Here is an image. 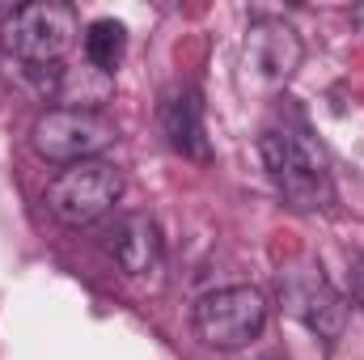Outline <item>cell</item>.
Wrapping results in <instances>:
<instances>
[{
    "instance_id": "obj_1",
    "label": "cell",
    "mask_w": 364,
    "mask_h": 360,
    "mask_svg": "<svg viewBox=\"0 0 364 360\" xmlns=\"http://www.w3.org/2000/svg\"><path fill=\"white\" fill-rule=\"evenodd\" d=\"M263 170L272 179L275 195L292 208V212H331L335 203V179L331 166L322 157V149H314V140H305V132L292 127H272L263 132Z\"/></svg>"
},
{
    "instance_id": "obj_2",
    "label": "cell",
    "mask_w": 364,
    "mask_h": 360,
    "mask_svg": "<svg viewBox=\"0 0 364 360\" xmlns=\"http://www.w3.org/2000/svg\"><path fill=\"white\" fill-rule=\"evenodd\" d=\"M81 34L77 9L60 4V0H34V4H17L4 26H0V51L17 64V73H43V68H60V60L73 51Z\"/></svg>"
},
{
    "instance_id": "obj_3",
    "label": "cell",
    "mask_w": 364,
    "mask_h": 360,
    "mask_svg": "<svg viewBox=\"0 0 364 360\" xmlns=\"http://www.w3.org/2000/svg\"><path fill=\"white\" fill-rule=\"evenodd\" d=\"M119 140V127L110 115L93 110V106H51L34 119L30 127V144L43 162L55 166H77L93 162L97 153H106Z\"/></svg>"
},
{
    "instance_id": "obj_4",
    "label": "cell",
    "mask_w": 364,
    "mask_h": 360,
    "mask_svg": "<svg viewBox=\"0 0 364 360\" xmlns=\"http://www.w3.org/2000/svg\"><path fill=\"white\" fill-rule=\"evenodd\" d=\"M123 195V170L93 157V162H77V166H64L51 186H47V208L60 225H93L102 221L106 212H114Z\"/></svg>"
},
{
    "instance_id": "obj_5",
    "label": "cell",
    "mask_w": 364,
    "mask_h": 360,
    "mask_svg": "<svg viewBox=\"0 0 364 360\" xmlns=\"http://www.w3.org/2000/svg\"><path fill=\"white\" fill-rule=\"evenodd\" d=\"M267 327V297L250 284H229L195 305V335L216 352H237L255 344Z\"/></svg>"
},
{
    "instance_id": "obj_6",
    "label": "cell",
    "mask_w": 364,
    "mask_h": 360,
    "mask_svg": "<svg viewBox=\"0 0 364 360\" xmlns=\"http://www.w3.org/2000/svg\"><path fill=\"white\" fill-rule=\"evenodd\" d=\"M279 305L322 344H335L348 327V301L343 292L326 280L322 263L301 259L279 271Z\"/></svg>"
},
{
    "instance_id": "obj_7",
    "label": "cell",
    "mask_w": 364,
    "mask_h": 360,
    "mask_svg": "<svg viewBox=\"0 0 364 360\" xmlns=\"http://www.w3.org/2000/svg\"><path fill=\"white\" fill-rule=\"evenodd\" d=\"M246 55H250V64L259 68L263 81L284 85V81L301 68L305 47H301V34H296L284 17L255 13V17H250V30H246Z\"/></svg>"
},
{
    "instance_id": "obj_8",
    "label": "cell",
    "mask_w": 364,
    "mask_h": 360,
    "mask_svg": "<svg viewBox=\"0 0 364 360\" xmlns=\"http://www.w3.org/2000/svg\"><path fill=\"white\" fill-rule=\"evenodd\" d=\"M161 132H166V144L191 157V162H208L212 157V144H208V127H203V102L195 90H178L166 97L161 106Z\"/></svg>"
},
{
    "instance_id": "obj_9",
    "label": "cell",
    "mask_w": 364,
    "mask_h": 360,
    "mask_svg": "<svg viewBox=\"0 0 364 360\" xmlns=\"http://www.w3.org/2000/svg\"><path fill=\"white\" fill-rule=\"evenodd\" d=\"M110 255H114V263L127 271V275H149V271H157V263H161V233H157L153 216L127 212V216L114 225V233H110Z\"/></svg>"
},
{
    "instance_id": "obj_10",
    "label": "cell",
    "mask_w": 364,
    "mask_h": 360,
    "mask_svg": "<svg viewBox=\"0 0 364 360\" xmlns=\"http://www.w3.org/2000/svg\"><path fill=\"white\" fill-rule=\"evenodd\" d=\"M127 55V26L114 17H97L85 26V60L93 73H114Z\"/></svg>"
}]
</instances>
